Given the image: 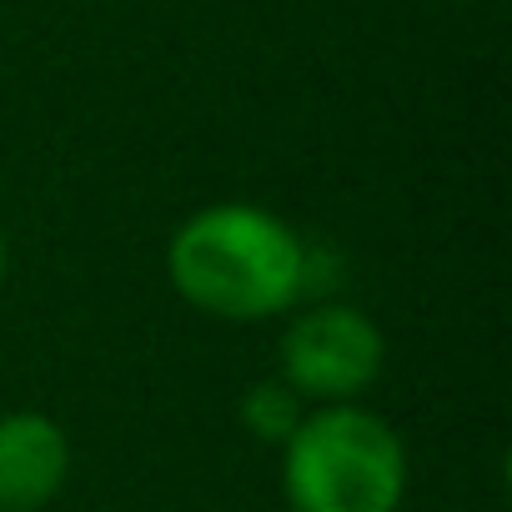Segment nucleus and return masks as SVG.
<instances>
[{"mask_svg":"<svg viewBox=\"0 0 512 512\" xmlns=\"http://www.w3.org/2000/svg\"><path fill=\"white\" fill-rule=\"evenodd\" d=\"M166 272L196 312L221 322H262L307 292L312 256L282 216L246 201H221L176 226Z\"/></svg>","mask_w":512,"mask_h":512,"instance_id":"obj_1","label":"nucleus"},{"mask_svg":"<svg viewBox=\"0 0 512 512\" xmlns=\"http://www.w3.org/2000/svg\"><path fill=\"white\" fill-rule=\"evenodd\" d=\"M282 482L292 512H397L407 492V452L397 432L352 402L307 412L282 442Z\"/></svg>","mask_w":512,"mask_h":512,"instance_id":"obj_2","label":"nucleus"},{"mask_svg":"<svg viewBox=\"0 0 512 512\" xmlns=\"http://www.w3.org/2000/svg\"><path fill=\"white\" fill-rule=\"evenodd\" d=\"M387 342L357 307H312L282 337V382L302 402H352L382 377Z\"/></svg>","mask_w":512,"mask_h":512,"instance_id":"obj_3","label":"nucleus"},{"mask_svg":"<svg viewBox=\"0 0 512 512\" xmlns=\"http://www.w3.org/2000/svg\"><path fill=\"white\" fill-rule=\"evenodd\" d=\"M71 477V442L46 412L0 417V512H36Z\"/></svg>","mask_w":512,"mask_h":512,"instance_id":"obj_4","label":"nucleus"},{"mask_svg":"<svg viewBox=\"0 0 512 512\" xmlns=\"http://www.w3.org/2000/svg\"><path fill=\"white\" fill-rule=\"evenodd\" d=\"M307 417V402L302 392H292L282 377H267V382H251L246 397H241V422L256 442H287Z\"/></svg>","mask_w":512,"mask_h":512,"instance_id":"obj_5","label":"nucleus"},{"mask_svg":"<svg viewBox=\"0 0 512 512\" xmlns=\"http://www.w3.org/2000/svg\"><path fill=\"white\" fill-rule=\"evenodd\" d=\"M0 277H6V241H0Z\"/></svg>","mask_w":512,"mask_h":512,"instance_id":"obj_6","label":"nucleus"}]
</instances>
